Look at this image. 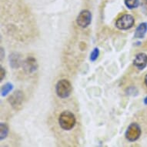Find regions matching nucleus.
<instances>
[{"label":"nucleus","mask_w":147,"mask_h":147,"mask_svg":"<svg viewBox=\"0 0 147 147\" xmlns=\"http://www.w3.org/2000/svg\"><path fill=\"white\" fill-rule=\"evenodd\" d=\"M12 88H13V85L12 83L8 82V83L5 84L2 87V89H1V95L3 96H5L8 93H9V92L12 90Z\"/></svg>","instance_id":"12"},{"label":"nucleus","mask_w":147,"mask_h":147,"mask_svg":"<svg viewBox=\"0 0 147 147\" xmlns=\"http://www.w3.org/2000/svg\"><path fill=\"white\" fill-rule=\"evenodd\" d=\"M92 21V14L89 10H82L80 12L76 19V23L79 26L82 28H86L90 25Z\"/></svg>","instance_id":"5"},{"label":"nucleus","mask_w":147,"mask_h":147,"mask_svg":"<svg viewBox=\"0 0 147 147\" xmlns=\"http://www.w3.org/2000/svg\"><path fill=\"white\" fill-rule=\"evenodd\" d=\"M76 123V116L70 111H64L59 117V123L64 130H70L74 127Z\"/></svg>","instance_id":"1"},{"label":"nucleus","mask_w":147,"mask_h":147,"mask_svg":"<svg viewBox=\"0 0 147 147\" xmlns=\"http://www.w3.org/2000/svg\"><path fill=\"white\" fill-rule=\"evenodd\" d=\"M141 136V129L137 123H133L129 125L125 131V136L129 142H135Z\"/></svg>","instance_id":"4"},{"label":"nucleus","mask_w":147,"mask_h":147,"mask_svg":"<svg viewBox=\"0 0 147 147\" xmlns=\"http://www.w3.org/2000/svg\"><path fill=\"white\" fill-rule=\"evenodd\" d=\"M0 74H1L0 80H1V81H3V80L4 79V77H5V69L2 67V66H1V68H0Z\"/></svg>","instance_id":"16"},{"label":"nucleus","mask_w":147,"mask_h":147,"mask_svg":"<svg viewBox=\"0 0 147 147\" xmlns=\"http://www.w3.org/2000/svg\"><path fill=\"white\" fill-rule=\"evenodd\" d=\"M144 103L146 104V105H147V96L146 97V98H145V99H144Z\"/></svg>","instance_id":"19"},{"label":"nucleus","mask_w":147,"mask_h":147,"mask_svg":"<svg viewBox=\"0 0 147 147\" xmlns=\"http://www.w3.org/2000/svg\"><path fill=\"white\" fill-rule=\"evenodd\" d=\"M145 84H146V86H147V75L145 76Z\"/></svg>","instance_id":"18"},{"label":"nucleus","mask_w":147,"mask_h":147,"mask_svg":"<svg viewBox=\"0 0 147 147\" xmlns=\"http://www.w3.org/2000/svg\"><path fill=\"white\" fill-rule=\"evenodd\" d=\"M72 91V85L67 80H59L56 86V92L59 98L65 99L71 95Z\"/></svg>","instance_id":"2"},{"label":"nucleus","mask_w":147,"mask_h":147,"mask_svg":"<svg viewBox=\"0 0 147 147\" xmlns=\"http://www.w3.org/2000/svg\"><path fill=\"white\" fill-rule=\"evenodd\" d=\"M141 9L145 15H147V0H142L141 2Z\"/></svg>","instance_id":"15"},{"label":"nucleus","mask_w":147,"mask_h":147,"mask_svg":"<svg viewBox=\"0 0 147 147\" xmlns=\"http://www.w3.org/2000/svg\"><path fill=\"white\" fill-rule=\"evenodd\" d=\"M125 4L127 8L133 9L137 8L140 5V0H125Z\"/></svg>","instance_id":"13"},{"label":"nucleus","mask_w":147,"mask_h":147,"mask_svg":"<svg viewBox=\"0 0 147 147\" xmlns=\"http://www.w3.org/2000/svg\"><path fill=\"white\" fill-rule=\"evenodd\" d=\"M147 30V23L146 22H142L140 23L138 27L136 29L135 34H134V37L136 39H142L146 35Z\"/></svg>","instance_id":"10"},{"label":"nucleus","mask_w":147,"mask_h":147,"mask_svg":"<svg viewBox=\"0 0 147 147\" xmlns=\"http://www.w3.org/2000/svg\"><path fill=\"white\" fill-rule=\"evenodd\" d=\"M133 65L139 69H143L147 65V55L143 53H138L133 60Z\"/></svg>","instance_id":"8"},{"label":"nucleus","mask_w":147,"mask_h":147,"mask_svg":"<svg viewBox=\"0 0 147 147\" xmlns=\"http://www.w3.org/2000/svg\"><path fill=\"white\" fill-rule=\"evenodd\" d=\"M135 20L133 16L129 14L123 15L116 22V26L120 30H127L134 26Z\"/></svg>","instance_id":"3"},{"label":"nucleus","mask_w":147,"mask_h":147,"mask_svg":"<svg viewBox=\"0 0 147 147\" xmlns=\"http://www.w3.org/2000/svg\"><path fill=\"white\" fill-rule=\"evenodd\" d=\"M23 99H24V96H23L22 92L18 90V91L14 92L12 95H11V96H9L8 100L13 108L18 109V107L22 106Z\"/></svg>","instance_id":"6"},{"label":"nucleus","mask_w":147,"mask_h":147,"mask_svg":"<svg viewBox=\"0 0 147 147\" xmlns=\"http://www.w3.org/2000/svg\"><path fill=\"white\" fill-rule=\"evenodd\" d=\"M21 56L19 53H13L9 56V64L10 66L13 69L19 68L22 64Z\"/></svg>","instance_id":"9"},{"label":"nucleus","mask_w":147,"mask_h":147,"mask_svg":"<svg viewBox=\"0 0 147 147\" xmlns=\"http://www.w3.org/2000/svg\"><path fill=\"white\" fill-rule=\"evenodd\" d=\"M22 66L25 72L27 73H32L37 70L38 64H37V61L34 57H29L22 63Z\"/></svg>","instance_id":"7"},{"label":"nucleus","mask_w":147,"mask_h":147,"mask_svg":"<svg viewBox=\"0 0 147 147\" xmlns=\"http://www.w3.org/2000/svg\"><path fill=\"white\" fill-rule=\"evenodd\" d=\"M0 128H1V133H0V140H3L8 136L9 133V127L7 124L5 123H1L0 124Z\"/></svg>","instance_id":"11"},{"label":"nucleus","mask_w":147,"mask_h":147,"mask_svg":"<svg viewBox=\"0 0 147 147\" xmlns=\"http://www.w3.org/2000/svg\"><path fill=\"white\" fill-rule=\"evenodd\" d=\"M1 52H2V54H1V59H3V48H1Z\"/></svg>","instance_id":"17"},{"label":"nucleus","mask_w":147,"mask_h":147,"mask_svg":"<svg viewBox=\"0 0 147 147\" xmlns=\"http://www.w3.org/2000/svg\"><path fill=\"white\" fill-rule=\"evenodd\" d=\"M99 56V49L98 48H95L90 54V60L92 62H95Z\"/></svg>","instance_id":"14"}]
</instances>
